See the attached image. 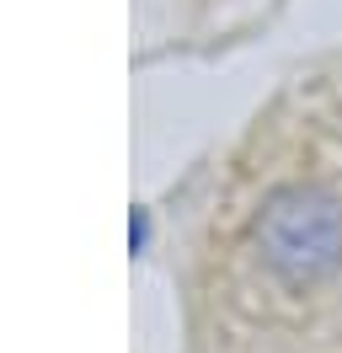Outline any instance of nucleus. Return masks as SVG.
<instances>
[{
  "label": "nucleus",
  "mask_w": 342,
  "mask_h": 353,
  "mask_svg": "<svg viewBox=\"0 0 342 353\" xmlns=\"http://www.w3.org/2000/svg\"><path fill=\"white\" fill-rule=\"evenodd\" d=\"M256 241H262L268 268L283 273L289 284L321 279L342 257V209L326 193H310V188L278 193L268 203L262 225H256Z\"/></svg>",
  "instance_id": "nucleus-1"
}]
</instances>
